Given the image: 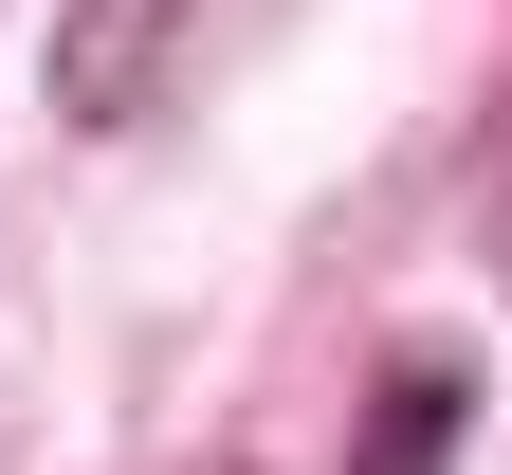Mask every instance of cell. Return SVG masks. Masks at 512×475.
Returning a JSON list of instances; mask_svg holds the SVG:
<instances>
[{
  "label": "cell",
  "mask_w": 512,
  "mask_h": 475,
  "mask_svg": "<svg viewBox=\"0 0 512 475\" xmlns=\"http://www.w3.org/2000/svg\"><path fill=\"white\" fill-rule=\"evenodd\" d=\"M439 457H458V366H403V384L366 402V457L348 475H439Z\"/></svg>",
  "instance_id": "cell-2"
},
{
  "label": "cell",
  "mask_w": 512,
  "mask_h": 475,
  "mask_svg": "<svg viewBox=\"0 0 512 475\" xmlns=\"http://www.w3.org/2000/svg\"><path fill=\"white\" fill-rule=\"evenodd\" d=\"M165 37H183V0H55V110L74 128H128L165 92Z\"/></svg>",
  "instance_id": "cell-1"
}]
</instances>
